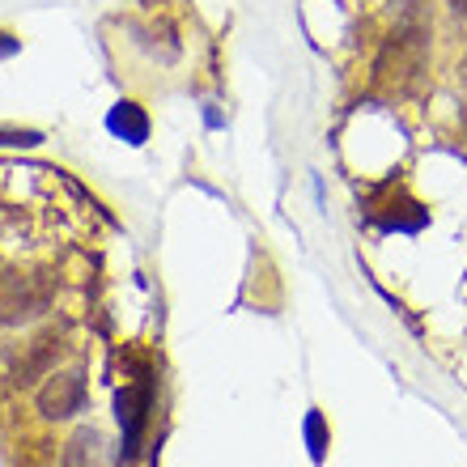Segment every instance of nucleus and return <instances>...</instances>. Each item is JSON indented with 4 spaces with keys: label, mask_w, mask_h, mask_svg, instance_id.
Returning a JSON list of instances; mask_svg holds the SVG:
<instances>
[{
    "label": "nucleus",
    "mask_w": 467,
    "mask_h": 467,
    "mask_svg": "<svg viewBox=\"0 0 467 467\" xmlns=\"http://www.w3.org/2000/svg\"><path fill=\"white\" fill-rule=\"evenodd\" d=\"M51 302L47 276H22V272H0V327L38 319Z\"/></svg>",
    "instance_id": "1"
},
{
    "label": "nucleus",
    "mask_w": 467,
    "mask_h": 467,
    "mask_svg": "<svg viewBox=\"0 0 467 467\" xmlns=\"http://www.w3.org/2000/svg\"><path fill=\"white\" fill-rule=\"evenodd\" d=\"M81 404H86V374L81 369H51L47 382L38 387V412L47 420H64L73 417V412H81Z\"/></svg>",
    "instance_id": "2"
},
{
    "label": "nucleus",
    "mask_w": 467,
    "mask_h": 467,
    "mask_svg": "<svg viewBox=\"0 0 467 467\" xmlns=\"http://www.w3.org/2000/svg\"><path fill=\"white\" fill-rule=\"evenodd\" d=\"M115 408H119V425H123V459H132L136 446H140V433H145V420H149V379L128 382L115 395Z\"/></svg>",
    "instance_id": "3"
},
{
    "label": "nucleus",
    "mask_w": 467,
    "mask_h": 467,
    "mask_svg": "<svg viewBox=\"0 0 467 467\" xmlns=\"http://www.w3.org/2000/svg\"><path fill=\"white\" fill-rule=\"evenodd\" d=\"M107 463V446L99 430H77L64 446V467H102Z\"/></svg>",
    "instance_id": "4"
},
{
    "label": "nucleus",
    "mask_w": 467,
    "mask_h": 467,
    "mask_svg": "<svg viewBox=\"0 0 467 467\" xmlns=\"http://www.w3.org/2000/svg\"><path fill=\"white\" fill-rule=\"evenodd\" d=\"M107 128H111L115 136H123L128 145H145V140H149V115L140 111L136 102H119V107H111Z\"/></svg>",
    "instance_id": "5"
},
{
    "label": "nucleus",
    "mask_w": 467,
    "mask_h": 467,
    "mask_svg": "<svg viewBox=\"0 0 467 467\" xmlns=\"http://www.w3.org/2000/svg\"><path fill=\"white\" fill-rule=\"evenodd\" d=\"M51 369H56V340H35L30 357H26V366H17V382H35V379H47Z\"/></svg>",
    "instance_id": "6"
},
{
    "label": "nucleus",
    "mask_w": 467,
    "mask_h": 467,
    "mask_svg": "<svg viewBox=\"0 0 467 467\" xmlns=\"http://www.w3.org/2000/svg\"><path fill=\"white\" fill-rule=\"evenodd\" d=\"M327 425H323V412L315 408V412H306V442H310V459L315 463H323V455H327Z\"/></svg>",
    "instance_id": "7"
},
{
    "label": "nucleus",
    "mask_w": 467,
    "mask_h": 467,
    "mask_svg": "<svg viewBox=\"0 0 467 467\" xmlns=\"http://www.w3.org/2000/svg\"><path fill=\"white\" fill-rule=\"evenodd\" d=\"M43 136L38 132H9V128H0V145H38Z\"/></svg>",
    "instance_id": "8"
},
{
    "label": "nucleus",
    "mask_w": 467,
    "mask_h": 467,
    "mask_svg": "<svg viewBox=\"0 0 467 467\" xmlns=\"http://www.w3.org/2000/svg\"><path fill=\"white\" fill-rule=\"evenodd\" d=\"M17 47H22V43H17L13 35H0V60H5V56H13Z\"/></svg>",
    "instance_id": "9"
},
{
    "label": "nucleus",
    "mask_w": 467,
    "mask_h": 467,
    "mask_svg": "<svg viewBox=\"0 0 467 467\" xmlns=\"http://www.w3.org/2000/svg\"><path fill=\"white\" fill-rule=\"evenodd\" d=\"M451 9H455L459 17H467V0H451Z\"/></svg>",
    "instance_id": "10"
}]
</instances>
